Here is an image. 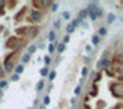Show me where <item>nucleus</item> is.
I'll return each mask as SVG.
<instances>
[{"instance_id": "obj_14", "label": "nucleus", "mask_w": 123, "mask_h": 109, "mask_svg": "<svg viewBox=\"0 0 123 109\" xmlns=\"http://www.w3.org/2000/svg\"><path fill=\"white\" fill-rule=\"evenodd\" d=\"M108 34V29H106V26H100V28L97 29V36L102 38V37H105Z\"/></svg>"}, {"instance_id": "obj_21", "label": "nucleus", "mask_w": 123, "mask_h": 109, "mask_svg": "<svg viewBox=\"0 0 123 109\" xmlns=\"http://www.w3.org/2000/svg\"><path fill=\"white\" fill-rule=\"evenodd\" d=\"M43 63H45L46 68H48V66L52 63V58H51V55H45V57H43Z\"/></svg>"}, {"instance_id": "obj_20", "label": "nucleus", "mask_w": 123, "mask_h": 109, "mask_svg": "<svg viewBox=\"0 0 123 109\" xmlns=\"http://www.w3.org/2000/svg\"><path fill=\"white\" fill-rule=\"evenodd\" d=\"M43 88H45V80L42 79V80H38V81H37L36 89H37V91H43Z\"/></svg>"}, {"instance_id": "obj_4", "label": "nucleus", "mask_w": 123, "mask_h": 109, "mask_svg": "<svg viewBox=\"0 0 123 109\" xmlns=\"http://www.w3.org/2000/svg\"><path fill=\"white\" fill-rule=\"evenodd\" d=\"M109 89L112 91V94H114L115 97H118V98L122 97V89H123V85H122V81H120V80L111 81V83H109Z\"/></svg>"}, {"instance_id": "obj_24", "label": "nucleus", "mask_w": 123, "mask_h": 109, "mask_svg": "<svg viewBox=\"0 0 123 109\" xmlns=\"http://www.w3.org/2000/svg\"><path fill=\"white\" fill-rule=\"evenodd\" d=\"M60 28H62V18L54 20V29H60Z\"/></svg>"}, {"instance_id": "obj_16", "label": "nucleus", "mask_w": 123, "mask_h": 109, "mask_svg": "<svg viewBox=\"0 0 123 109\" xmlns=\"http://www.w3.org/2000/svg\"><path fill=\"white\" fill-rule=\"evenodd\" d=\"M55 31H49V32H48V40H49V43H55Z\"/></svg>"}, {"instance_id": "obj_33", "label": "nucleus", "mask_w": 123, "mask_h": 109, "mask_svg": "<svg viewBox=\"0 0 123 109\" xmlns=\"http://www.w3.org/2000/svg\"><path fill=\"white\" fill-rule=\"evenodd\" d=\"M15 5H17V2H5V6H9L8 9H12Z\"/></svg>"}, {"instance_id": "obj_18", "label": "nucleus", "mask_w": 123, "mask_h": 109, "mask_svg": "<svg viewBox=\"0 0 123 109\" xmlns=\"http://www.w3.org/2000/svg\"><path fill=\"white\" fill-rule=\"evenodd\" d=\"M65 49H66V45H63V43H62V42H60V43H55V51L57 52H63L65 51Z\"/></svg>"}, {"instance_id": "obj_6", "label": "nucleus", "mask_w": 123, "mask_h": 109, "mask_svg": "<svg viewBox=\"0 0 123 109\" xmlns=\"http://www.w3.org/2000/svg\"><path fill=\"white\" fill-rule=\"evenodd\" d=\"M26 12H28V6L20 8V11H18V12L14 15V22H15V23H20V22L23 20V17L26 15Z\"/></svg>"}, {"instance_id": "obj_43", "label": "nucleus", "mask_w": 123, "mask_h": 109, "mask_svg": "<svg viewBox=\"0 0 123 109\" xmlns=\"http://www.w3.org/2000/svg\"><path fill=\"white\" fill-rule=\"evenodd\" d=\"M92 51V46H89V45H86V52H91Z\"/></svg>"}, {"instance_id": "obj_44", "label": "nucleus", "mask_w": 123, "mask_h": 109, "mask_svg": "<svg viewBox=\"0 0 123 109\" xmlns=\"http://www.w3.org/2000/svg\"><path fill=\"white\" fill-rule=\"evenodd\" d=\"M83 109H91V108H89V104H86V103H85V104H83Z\"/></svg>"}, {"instance_id": "obj_28", "label": "nucleus", "mask_w": 123, "mask_h": 109, "mask_svg": "<svg viewBox=\"0 0 123 109\" xmlns=\"http://www.w3.org/2000/svg\"><path fill=\"white\" fill-rule=\"evenodd\" d=\"M48 52H49V54L55 52V43H49V45H48Z\"/></svg>"}, {"instance_id": "obj_13", "label": "nucleus", "mask_w": 123, "mask_h": 109, "mask_svg": "<svg viewBox=\"0 0 123 109\" xmlns=\"http://www.w3.org/2000/svg\"><path fill=\"white\" fill-rule=\"evenodd\" d=\"M23 71H25V66H23L22 63H18V65L14 66V74H17V75H20Z\"/></svg>"}, {"instance_id": "obj_7", "label": "nucleus", "mask_w": 123, "mask_h": 109, "mask_svg": "<svg viewBox=\"0 0 123 109\" xmlns=\"http://www.w3.org/2000/svg\"><path fill=\"white\" fill-rule=\"evenodd\" d=\"M111 66V60L109 58H100V60L95 63V68L97 69H108Z\"/></svg>"}, {"instance_id": "obj_12", "label": "nucleus", "mask_w": 123, "mask_h": 109, "mask_svg": "<svg viewBox=\"0 0 123 109\" xmlns=\"http://www.w3.org/2000/svg\"><path fill=\"white\" fill-rule=\"evenodd\" d=\"M86 17H88L86 9H85V8H83V9H80V11H79V14H77V18H80L82 22H85V20H86Z\"/></svg>"}, {"instance_id": "obj_17", "label": "nucleus", "mask_w": 123, "mask_h": 109, "mask_svg": "<svg viewBox=\"0 0 123 109\" xmlns=\"http://www.w3.org/2000/svg\"><path fill=\"white\" fill-rule=\"evenodd\" d=\"M36 51H37V45H28V48H26V54L32 55Z\"/></svg>"}, {"instance_id": "obj_11", "label": "nucleus", "mask_w": 123, "mask_h": 109, "mask_svg": "<svg viewBox=\"0 0 123 109\" xmlns=\"http://www.w3.org/2000/svg\"><path fill=\"white\" fill-rule=\"evenodd\" d=\"M115 20H117V15H115L114 12H108L106 14V23H109V25H111V23H114Z\"/></svg>"}, {"instance_id": "obj_37", "label": "nucleus", "mask_w": 123, "mask_h": 109, "mask_svg": "<svg viewBox=\"0 0 123 109\" xmlns=\"http://www.w3.org/2000/svg\"><path fill=\"white\" fill-rule=\"evenodd\" d=\"M51 103V98H49V95H45L43 97V106H46V104Z\"/></svg>"}, {"instance_id": "obj_2", "label": "nucleus", "mask_w": 123, "mask_h": 109, "mask_svg": "<svg viewBox=\"0 0 123 109\" xmlns=\"http://www.w3.org/2000/svg\"><path fill=\"white\" fill-rule=\"evenodd\" d=\"M5 46H6L8 49H12V52H18V51H20V48L23 46V40H22V38H18V37H9L6 40Z\"/></svg>"}, {"instance_id": "obj_38", "label": "nucleus", "mask_w": 123, "mask_h": 109, "mask_svg": "<svg viewBox=\"0 0 123 109\" xmlns=\"http://www.w3.org/2000/svg\"><path fill=\"white\" fill-rule=\"evenodd\" d=\"M5 14V2H0V15Z\"/></svg>"}, {"instance_id": "obj_29", "label": "nucleus", "mask_w": 123, "mask_h": 109, "mask_svg": "<svg viewBox=\"0 0 123 109\" xmlns=\"http://www.w3.org/2000/svg\"><path fill=\"white\" fill-rule=\"evenodd\" d=\"M57 77V72L55 71H49V74H48V79H49V81H52L54 79Z\"/></svg>"}, {"instance_id": "obj_36", "label": "nucleus", "mask_w": 123, "mask_h": 109, "mask_svg": "<svg viewBox=\"0 0 123 109\" xmlns=\"http://www.w3.org/2000/svg\"><path fill=\"white\" fill-rule=\"evenodd\" d=\"M88 74H89V68H88V66H85V68L82 69V77H86Z\"/></svg>"}, {"instance_id": "obj_9", "label": "nucleus", "mask_w": 123, "mask_h": 109, "mask_svg": "<svg viewBox=\"0 0 123 109\" xmlns=\"http://www.w3.org/2000/svg\"><path fill=\"white\" fill-rule=\"evenodd\" d=\"M31 5L34 6V9H36V11H40V12H42L43 9H46L43 0H32V2H31Z\"/></svg>"}, {"instance_id": "obj_1", "label": "nucleus", "mask_w": 123, "mask_h": 109, "mask_svg": "<svg viewBox=\"0 0 123 109\" xmlns=\"http://www.w3.org/2000/svg\"><path fill=\"white\" fill-rule=\"evenodd\" d=\"M85 9H86V12H88V17H89L92 22H95L97 18H100L103 15V9H102V6H100L97 2L88 3Z\"/></svg>"}, {"instance_id": "obj_15", "label": "nucleus", "mask_w": 123, "mask_h": 109, "mask_svg": "<svg viewBox=\"0 0 123 109\" xmlns=\"http://www.w3.org/2000/svg\"><path fill=\"white\" fill-rule=\"evenodd\" d=\"M91 42H92V46H98V45H100V42H102V38H100L97 34H94V36L91 37Z\"/></svg>"}, {"instance_id": "obj_45", "label": "nucleus", "mask_w": 123, "mask_h": 109, "mask_svg": "<svg viewBox=\"0 0 123 109\" xmlns=\"http://www.w3.org/2000/svg\"><path fill=\"white\" fill-rule=\"evenodd\" d=\"M69 109H74V108H69Z\"/></svg>"}, {"instance_id": "obj_31", "label": "nucleus", "mask_w": 123, "mask_h": 109, "mask_svg": "<svg viewBox=\"0 0 123 109\" xmlns=\"http://www.w3.org/2000/svg\"><path fill=\"white\" fill-rule=\"evenodd\" d=\"M80 92H82V83H80L79 86L74 89V95H75V97H79V95H80Z\"/></svg>"}, {"instance_id": "obj_22", "label": "nucleus", "mask_w": 123, "mask_h": 109, "mask_svg": "<svg viewBox=\"0 0 123 109\" xmlns=\"http://www.w3.org/2000/svg\"><path fill=\"white\" fill-rule=\"evenodd\" d=\"M48 74H49V68L43 66V68L40 69V75H42V77H48Z\"/></svg>"}, {"instance_id": "obj_23", "label": "nucleus", "mask_w": 123, "mask_h": 109, "mask_svg": "<svg viewBox=\"0 0 123 109\" xmlns=\"http://www.w3.org/2000/svg\"><path fill=\"white\" fill-rule=\"evenodd\" d=\"M74 31H75V28H74V26L71 25V23H69V25L66 26V36H71V34L74 32Z\"/></svg>"}, {"instance_id": "obj_41", "label": "nucleus", "mask_w": 123, "mask_h": 109, "mask_svg": "<svg viewBox=\"0 0 123 109\" xmlns=\"http://www.w3.org/2000/svg\"><path fill=\"white\" fill-rule=\"evenodd\" d=\"M83 61H85V65H88V63L91 61V58H89V57H85V58H83Z\"/></svg>"}, {"instance_id": "obj_10", "label": "nucleus", "mask_w": 123, "mask_h": 109, "mask_svg": "<svg viewBox=\"0 0 123 109\" xmlns=\"http://www.w3.org/2000/svg\"><path fill=\"white\" fill-rule=\"evenodd\" d=\"M26 31H28V26H22V28H17V29H15V32H17L18 38H20V37H25L26 36Z\"/></svg>"}, {"instance_id": "obj_30", "label": "nucleus", "mask_w": 123, "mask_h": 109, "mask_svg": "<svg viewBox=\"0 0 123 109\" xmlns=\"http://www.w3.org/2000/svg\"><path fill=\"white\" fill-rule=\"evenodd\" d=\"M80 23H82V20H80V18H77V17H75L74 20L71 22V25L74 26V28H77V26H80Z\"/></svg>"}, {"instance_id": "obj_8", "label": "nucleus", "mask_w": 123, "mask_h": 109, "mask_svg": "<svg viewBox=\"0 0 123 109\" xmlns=\"http://www.w3.org/2000/svg\"><path fill=\"white\" fill-rule=\"evenodd\" d=\"M38 32H40V28L38 26H28V31H26V38H32V37H36L38 36Z\"/></svg>"}, {"instance_id": "obj_3", "label": "nucleus", "mask_w": 123, "mask_h": 109, "mask_svg": "<svg viewBox=\"0 0 123 109\" xmlns=\"http://www.w3.org/2000/svg\"><path fill=\"white\" fill-rule=\"evenodd\" d=\"M17 52H11V54H8L6 55V58H5V63H3L2 66H3V71L5 72H11L12 74V71H14V66H15V63H14V55Z\"/></svg>"}, {"instance_id": "obj_26", "label": "nucleus", "mask_w": 123, "mask_h": 109, "mask_svg": "<svg viewBox=\"0 0 123 109\" xmlns=\"http://www.w3.org/2000/svg\"><path fill=\"white\" fill-rule=\"evenodd\" d=\"M62 18H63V20H69V18H71V12L63 11V12H62Z\"/></svg>"}, {"instance_id": "obj_5", "label": "nucleus", "mask_w": 123, "mask_h": 109, "mask_svg": "<svg viewBox=\"0 0 123 109\" xmlns=\"http://www.w3.org/2000/svg\"><path fill=\"white\" fill-rule=\"evenodd\" d=\"M42 18H43V12H40V11H36V9H32V11H31V14L28 15V20H29V23H32V25H37V23H40Z\"/></svg>"}, {"instance_id": "obj_19", "label": "nucleus", "mask_w": 123, "mask_h": 109, "mask_svg": "<svg viewBox=\"0 0 123 109\" xmlns=\"http://www.w3.org/2000/svg\"><path fill=\"white\" fill-rule=\"evenodd\" d=\"M29 60H31V55H29V54H26V52H25V54H22V65H23V66L28 63Z\"/></svg>"}, {"instance_id": "obj_32", "label": "nucleus", "mask_w": 123, "mask_h": 109, "mask_svg": "<svg viewBox=\"0 0 123 109\" xmlns=\"http://www.w3.org/2000/svg\"><path fill=\"white\" fill-rule=\"evenodd\" d=\"M57 9H59V3H57V2H52V5H51V12H55Z\"/></svg>"}, {"instance_id": "obj_27", "label": "nucleus", "mask_w": 123, "mask_h": 109, "mask_svg": "<svg viewBox=\"0 0 123 109\" xmlns=\"http://www.w3.org/2000/svg\"><path fill=\"white\" fill-rule=\"evenodd\" d=\"M100 79H102V74H100V72H95V74H94V79H92V83L95 85Z\"/></svg>"}, {"instance_id": "obj_42", "label": "nucleus", "mask_w": 123, "mask_h": 109, "mask_svg": "<svg viewBox=\"0 0 123 109\" xmlns=\"http://www.w3.org/2000/svg\"><path fill=\"white\" fill-rule=\"evenodd\" d=\"M112 109H123V106H122V104H120V103H118V104H115V106H114Z\"/></svg>"}, {"instance_id": "obj_35", "label": "nucleus", "mask_w": 123, "mask_h": 109, "mask_svg": "<svg viewBox=\"0 0 123 109\" xmlns=\"http://www.w3.org/2000/svg\"><path fill=\"white\" fill-rule=\"evenodd\" d=\"M20 80V75H17V74H11V81H18Z\"/></svg>"}, {"instance_id": "obj_34", "label": "nucleus", "mask_w": 123, "mask_h": 109, "mask_svg": "<svg viewBox=\"0 0 123 109\" xmlns=\"http://www.w3.org/2000/svg\"><path fill=\"white\" fill-rule=\"evenodd\" d=\"M109 54H111V48H108L106 51L102 54V58H109Z\"/></svg>"}, {"instance_id": "obj_25", "label": "nucleus", "mask_w": 123, "mask_h": 109, "mask_svg": "<svg viewBox=\"0 0 123 109\" xmlns=\"http://www.w3.org/2000/svg\"><path fill=\"white\" fill-rule=\"evenodd\" d=\"M8 88V80H0V91H3V89H6Z\"/></svg>"}, {"instance_id": "obj_40", "label": "nucleus", "mask_w": 123, "mask_h": 109, "mask_svg": "<svg viewBox=\"0 0 123 109\" xmlns=\"http://www.w3.org/2000/svg\"><path fill=\"white\" fill-rule=\"evenodd\" d=\"M80 26H82V28H85V29H88V28H89L86 22H82V23H80Z\"/></svg>"}, {"instance_id": "obj_39", "label": "nucleus", "mask_w": 123, "mask_h": 109, "mask_svg": "<svg viewBox=\"0 0 123 109\" xmlns=\"http://www.w3.org/2000/svg\"><path fill=\"white\" fill-rule=\"evenodd\" d=\"M62 43H63V45L69 43V36H65V37H63V40H62Z\"/></svg>"}]
</instances>
